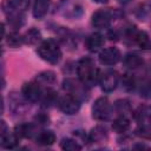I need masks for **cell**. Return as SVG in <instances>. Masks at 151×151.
Instances as JSON below:
<instances>
[{
	"label": "cell",
	"instance_id": "1",
	"mask_svg": "<svg viewBox=\"0 0 151 151\" xmlns=\"http://www.w3.org/2000/svg\"><path fill=\"white\" fill-rule=\"evenodd\" d=\"M97 72L96 65L91 58H81L77 65V73L81 83L84 85H91L97 79Z\"/></svg>",
	"mask_w": 151,
	"mask_h": 151
},
{
	"label": "cell",
	"instance_id": "2",
	"mask_svg": "<svg viewBox=\"0 0 151 151\" xmlns=\"http://www.w3.org/2000/svg\"><path fill=\"white\" fill-rule=\"evenodd\" d=\"M40 58L50 64H57L61 58V51L53 39L45 40L38 48Z\"/></svg>",
	"mask_w": 151,
	"mask_h": 151
},
{
	"label": "cell",
	"instance_id": "3",
	"mask_svg": "<svg viewBox=\"0 0 151 151\" xmlns=\"http://www.w3.org/2000/svg\"><path fill=\"white\" fill-rule=\"evenodd\" d=\"M111 114V105L106 97L98 98L92 106V116L97 120H106Z\"/></svg>",
	"mask_w": 151,
	"mask_h": 151
},
{
	"label": "cell",
	"instance_id": "4",
	"mask_svg": "<svg viewBox=\"0 0 151 151\" xmlns=\"http://www.w3.org/2000/svg\"><path fill=\"white\" fill-rule=\"evenodd\" d=\"M58 107L65 114H76L80 109L79 99L72 94H66L59 99Z\"/></svg>",
	"mask_w": 151,
	"mask_h": 151
},
{
	"label": "cell",
	"instance_id": "5",
	"mask_svg": "<svg viewBox=\"0 0 151 151\" xmlns=\"http://www.w3.org/2000/svg\"><path fill=\"white\" fill-rule=\"evenodd\" d=\"M21 93L25 97V99H27L28 101H38L41 96V87L40 84L38 81H31V83H26L24 84L22 88H21Z\"/></svg>",
	"mask_w": 151,
	"mask_h": 151
},
{
	"label": "cell",
	"instance_id": "6",
	"mask_svg": "<svg viewBox=\"0 0 151 151\" xmlns=\"http://www.w3.org/2000/svg\"><path fill=\"white\" fill-rule=\"evenodd\" d=\"M120 58H122V54L117 47H107V48L103 50L99 54L100 63L103 65H107V66L117 64L120 60Z\"/></svg>",
	"mask_w": 151,
	"mask_h": 151
},
{
	"label": "cell",
	"instance_id": "7",
	"mask_svg": "<svg viewBox=\"0 0 151 151\" xmlns=\"http://www.w3.org/2000/svg\"><path fill=\"white\" fill-rule=\"evenodd\" d=\"M112 21V13L106 9H99L92 15V24L97 28H107Z\"/></svg>",
	"mask_w": 151,
	"mask_h": 151
},
{
	"label": "cell",
	"instance_id": "8",
	"mask_svg": "<svg viewBox=\"0 0 151 151\" xmlns=\"http://www.w3.org/2000/svg\"><path fill=\"white\" fill-rule=\"evenodd\" d=\"M118 80H119V77H118L117 72H114V71L105 72L100 77V85H101L103 91H105V92L113 91L118 85Z\"/></svg>",
	"mask_w": 151,
	"mask_h": 151
},
{
	"label": "cell",
	"instance_id": "9",
	"mask_svg": "<svg viewBox=\"0 0 151 151\" xmlns=\"http://www.w3.org/2000/svg\"><path fill=\"white\" fill-rule=\"evenodd\" d=\"M84 83H78L77 80L72 79V78H67L64 80L63 83V87L64 90H66L70 94L74 96L76 98L80 99V98H84L85 97V92H84V86H83Z\"/></svg>",
	"mask_w": 151,
	"mask_h": 151
},
{
	"label": "cell",
	"instance_id": "10",
	"mask_svg": "<svg viewBox=\"0 0 151 151\" xmlns=\"http://www.w3.org/2000/svg\"><path fill=\"white\" fill-rule=\"evenodd\" d=\"M104 37L100 33H92L86 39V47L91 52H97L104 46Z\"/></svg>",
	"mask_w": 151,
	"mask_h": 151
},
{
	"label": "cell",
	"instance_id": "11",
	"mask_svg": "<svg viewBox=\"0 0 151 151\" xmlns=\"http://www.w3.org/2000/svg\"><path fill=\"white\" fill-rule=\"evenodd\" d=\"M51 0H34L33 5V15L37 19H41L46 15L50 8Z\"/></svg>",
	"mask_w": 151,
	"mask_h": 151
},
{
	"label": "cell",
	"instance_id": "12",
	"mask_svg": "<svg viewBox=\"0 0 151 151\" xmlns=\"http://www.w3.org/2000/svg\"><path fill=\"white\" fill-rule=\"evenodd\" d=\"M19 143V137L12 132H6L5 134H1V146L4 149H14Z\"/></svg>",
	"mask_w": 151,
	"mask_h": 151
},
{
	"label": "cell",
	"instance_id": "13",
	"mask_svg": "<svg viewBox=\"0 0 151 151\" xmlns=\"http://www.w3.org/2000/svg\"><path fill=\"white\" fill-rule=\"evenodd\" d=\"M129 127H130V120L123 114L119 116L118 118H116L112 124V129L117 133H124L129 130Z\"/></svg>",
	"mask_w": 151,
	"mask_h": 151
},
{
	"label": "cell",
	"instance_id": "14",
	"mask_svg": "<svg viewBox=\"0 0 151 151\" xmlns=\"http://www.w3.org/2000/svg\"><path fill=\"white\" fill-rule=\"evenodd\" d=\"M143 63H144L143 58L137 54H127L124 58V65L131 70H136V68L140 67L143 65Z\"/></svg>",
	"mask_w": 151,
	"mask_h": 151
},
{
	"label": "cell",
	"instance_id": "15",
	"mask_svg": "<svg viewBox=\"0 0 151 151\" xmlns=\"http://www.w3.org/2000/svg\"><path fill=\"white\" fill-rule=\"evenodd\" d=\"M106 138H107V132H106V129L103 126H96L90 132V139L92 142L100 143V142H104Z\"/></svg>",
	"mask_w": 151,
	"mask_h": 151
},
{
	"label": "cell",
	"instance_id": "16",
	"mask_svg": "<svg viewBox=\"0 0 151 151\" xmlns=\"http://www.w3.org/2000/svg\"><path fill=\"white\" fill-rule=\"evenodd\" d=\"M37 142L41 145H52L55 142V136L52 131H42L37 136Z\"/></svg>",
	"mask_w": 151,
	"mask_h": 151
},
{
	"label": "cell",
	"instance_id": "17",
	"mask_svg": "<svg viewBox=\"0 0 151 151\" xmlns=\"http://www.w3.org/2000/svg\"><path fill=\"white\" fill-rule=\"evenodd\" d=\"M41 39V33L37 28H31L28 29L25 35H24V41L28 45H34Z\"/></svg>",
	"mask_w": 151,
	"mask_h": 151
},
{
	"label": "cell",
	"instance_id": "18",
	"mask_svg": "<svg viewBox=\"0 0 151 151\" xmlns=\"http://www.w3.org/2000/svg\"><path fill=\"white\" fill-rule=\"evenodd\" d=\"M35 81H38L39 84H53L55 81V74L52 72V71H45V72H41L35 78Z\"/></svg>",
	"mask_w": 151,
	"mask_h": 151
},
{
	"label": "cell",
	"instance_id": "19",
	"mask_svg": "<svg viewBox=\"0 0 151 151\" xmlns=\"http://www.w3.org/2000/svg\"><path fill=\"white\" fill-rule=\"evenodd\" d=\"M60 147L66 151H77V150L81 149V146L78 144V142L74 139H71V138H64L60 143Z\"/></svg>",
	"mask_w": 151,
	"mask_h": 151
},
{
	"label": "cell",
	"instance_id": "20",
	"mask_svg": "<svg viewBox=\"0 0 151 151\" xmlns=\"http://www.w3.org/2000/svg\"><path fill=\"white\" fill-rule=\"evenodd\" d=\"M133 40L142 47V48H146L147 46H149V44H150V39H149V35L145 33V32H139V31H137L136 32V34H134V37H133Z\"/></svg>",
	"mask_w": 151,
	"mask_h": 151
},
{
	"label": "cell",
	"instance_id": "21",
	"mask_svg": "<svg viewBox=\"0 0 151 151\" xmlns=\"http://www.w3.org/2000/svg\"><path fill=\"white\" fill-rule=\"evenodd\" d=\"M24 41V37H21L19 33L17 32H12L8 34L7 37V44L11 46V47H19Z\"/></svg>",
	"mask_w": 151,
	"mask_h": 151
},
{
	"label": "cell",
	"instance_id": "22",
	"mask_svg": "<svg viewBox=\"0 0 151 151\" xmlns=\"http://www.w3.org/2000/svg\"><path fill=\"white\" fill-rule=\"evenodd\" d=\"M136 117L139 122H145L151 119V106H140L136 113Z\"/></svg>",
	"mask_w": 151,
	"mask_h": 151
},
{
	"label": "cell",
	"instance_id": "23",
	"mask_svg": "<svg viewBox=\"0 0 151 151\" xmlns=\"http://www.w3.org/2000/svg\"><path fill=\"white\" fill-rule=\"evenodd\" d=\"M41 100H42V103L45 104V105H52V104H54L55 103V99H57V93L53 91V90H48L45 94H42L41 96V98H40Z\"/></svg>",
	"mask_w": 151,
	"mask_h": 151
},
{
	"label": "cell",
	"instance_id": "24",
	"mask_svg": "<svg viewBox=\"0 0 151 151\" xmlns=\"http://www.w3.org/2000/svg\"><path fill=\"white\" fill-rule=\"evenodd\" d=\"M114 106H116L117 111H118L119 113H122L123 116H124V113H126V112L130 111V103H129L127 100H125V99L117 100L116 104H114Z\"/></svg>",
	"mask_w": 151,
	"mask_h": 151
},
{
	"label": "cell",
	"instance_id": "25",
	"mask_svg": "<svg viewBox=\"0 0 151 151\" xmlns=\"http://www.w3.org/2000/svg\"><path fill=\"white\" fill-rule=\"evenodd\" d=\"M29 1H31V0H11L12 5H13L17 9H19V11L26 9V8L28 7V5H29Z\"/></svg>",
	"mask_w": 151,
	"mask_h": 151
},
{
	"label": "cell",
	"instance_id": "26",
	"mask_svg": "<svg viewBox=\"0 0 151 151\" xmlns=\"http://www.w3.org/2000/svg\"><path fill=\"white\" fill-rule=\"evenodd\" d=\"M123 84H124V87L126 90H132L133 88V85H134V80H133V78L131 76L125 74L123 77Z\"/></svg>",
	"mask_w": 151,
	"mask_h": 151
},
{
	"label": "cell",
	"instance_id": "27",
	"mask_svg": "<svg viewBox=\"0 0 151 151\" xmlns=\"http://www.w3.org/2000/svg\"><path fill=\"white\" fill-rule=\"evenodd\" d=\"M93 1H96V2H99V4H103V2H106L107 0H93Z\"/></svg>",
	"mask_w": 151,
	"mask_h": 151
},
{
	"label": "cell",
	"instance_id": "28",
	"mask_svg": "<svg viewBox=\"0 0 151 151\" xmlns=\"http://www.w3.org/2000/svg\"><path fill=\"white\" fill-rule=\"evenodd\" d=\"M119 1H122V2H127V1H130V0H119Z\"/></svg>",
	"mask_w": 151,
	"mask_h": 151
},
{
	"label": "cell",
	"instance_id": "29",
	"mask_svg": "<svg viewBox=\"0 0 151 151\" xmlns=\"http://www.w3.org/2000/svg\"><path fill=\"white\" fill-rule=\"evenodd\" d=\"M150 129H151V119H150Z\"/></svg>",
	"mask_w": 151,
	"mask_h": 151
}]
</instances>
